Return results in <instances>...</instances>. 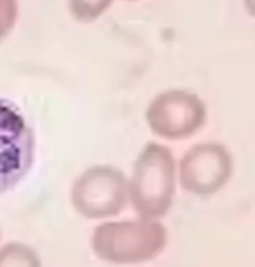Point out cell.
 <instances>
[{"mask_svg": "<svg viewBox=\"0 0 255 267\" xmlns=\"http://www.w3.org/2000/svg\"><path fill=\"white\" fill-rule=\"evenodd\" d=\"M72 203L85 219L118 215L129 203V179L111 165H96L77 177Z\"/></svg>", "mask_w": 255, "mask_h": 267, "instance_id": "obj_4", "label": "cell"}, {"mask_svg": "<svg viewBox=\"0 0 255 267\" xmlns=\"http://www.w3.org/2000/svg\"><path fill=\"white\" fill-rule=\"evenodd\" d=\"M243 2L245 9H247L248 14H252L255 17V0H241Z\"/></svg>", "mask_w": 255, "mask_h": 267, "instance_id": "obj_10", "label": "cell"}, {"mask_svg": "<svg viewBox=\"0 0 255 267\" xmlns=\"http://www.w3.org/2000/svg\"><path fill=\"white\" fill-rule=\"evenodd\" d=\"M17 0H0V42L12 32L17 21Z\"/></svg>", "mask_w": 255, "mask_h": 267, "instance_id": "obj_9", "label": "cell"}, {"mask_svg": "<svg viewBox=\"0 0 255 267\" xmlns=\"http://www.w3.org/2000/svg\"><path fill=\"white\" fill-rule=\"evenodd\" d=\"M206 104L195 92L169 89L151 99L146 109V122L153 134L169 141L191 137L205 125Z\"/></svg>", "mask_w": 255, "mask_h": 267, "instance_id": "obj_5", "label": "cell"}, {"mask_svg": "<svg viewBox=\"0 0 255 267\" xmlns=\"http://www.w3.org/2000/svg\"><path fill=\"white\" fill-rule=\"evenodd\" d=\"M177 168L172 151L164 144L148 142L134 161L129 179V203L143 219L165 217L174 203Z\"/></svg>", "mask_w": 255, "mask_h": 267, "instance_id": "obj_1", "label": "cell"}, {"mask_svg": "<svg viewBox=\"0 0 255 267\" xmlns=\"http://www.w3.org/2000/svg\"><path fill=\"white\" fill-rule=\"evenodd\" d=\"M33 160V129L17 104L0 95V195L23 181Z\"/></svg>", "mask_w": 255, "mask_h": 267, "instance_id": "obj_3", "label": "cell"}, {"mask_svg": "<svg viewBox=\"0 0 255 267\" xmlns=\"http://www.w3.org/2000/svg\"><path fill=\"white\" fill-rule=\"evenodd\" d=\"M111 4L113 0H68L69 12L83 23L98 19L108 11Z\"/></svg>", "mask_w": 255, "mask_h": 267, "instance_id": "obj_8", "label": "cell"}, {"mask_svg": "<svg viewBox=\"0 0 255 267\" xmlns=\"http://www.w3.org/2000/svg\"><path fill=\"white\" fill-rule=\"evenodd\" d=\"M167 229L153 219L113 221L98 226L92 234V252L103 262L135 265L153 260L164 252Z\"/></svg>", "mask_w": 255, "mask_h": 267, "instance_id": "obj_2", "label": "cell"}, {"mask_svg": "<svg viewBox=\"0 0 255 267\" xmlns=\"http://www.w3.org/2000/svg\"><path fill=\"white\" fill-rule=\"evenodd\" d=\"M233 167V156L224 144L198 142L184 153L177 176L184 191L195 196H210L226 186Z\"/></svg>", "mask_w": 255, "mask_h": 267, "instance_id": "obj_6", "label": "cell"}, {"mask_svg": "<svg viewBox=\"0 0 255 267\" xmlns=\"http://www.w3.org/2000/svg\"><path fill=\"white\" fill-rule=\"evenodd\" d=\"M0 267H42V262L28 245L7 243L0 248Z\"/></svg>", "mask_w": 255, "mask_h": 267, "instance_id": "obj_7", "label": "cell"}]
</instances>
